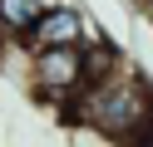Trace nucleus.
<instances>
[{"label":"nucleus","mask_w":153,"mask_h":147,"mask_svg":"<svg viewBox=\"0 0 153 147\" xmlns=\"http://www.w3.org/2000/svg\"><path fill=\"white\" fill-rule=\"evenodd\" d=\"M99 25L89 20V10L79 0H54L50 10L40 15V25L20 39L25 54H45V49H84V44H99Z\"/></svg>","instance_id":"f03ea898"},{"label":"nucleus","mask_w":153,"mask_h":147,"mask_svg":"<svg viewBox=\"0 0 153 147\" xmlns=\"http://www.w3.org/2000/svg\"><path fill=\"white\" fill-rule=\"evenodd\" d=\"M138 10H143V20L153 25V0H138Z\"/></svg>","instance_id":"0eeeda50"},{"label":"nucleus","mask_w":153,"mask_h":147,"mask_svg":"<svg viewBox=\"0 0 153 147\" xmlns=\"http://www.w3.org/2000/svg\"><path fill=\"white\" fill-rule=\"evenodd\" d=\"M64 137H69V147H123L119 137L99 132V127H89V123H64Z\"/></svg>","instance_id":"39448f33"},{"label":"nucleus","mask_w":153,"mask_h":147,"mask_svg":"<svg viewBox=\"0 0 153 147\" xmlns=\"http://www.w3.org/2000/svg\"><path fill=\"white\" fill-rule=\"evenodd\" d=\"M30 59V88L64 118V108L84 93V49H45Z\"/></svg>","instance_id":"7ed1b4c3"},{"label":"nucleus","mask_w":153,"mask_h":147,"mask_svg":"<svg viewBox=\"0 0 153 147\" xmlns=\"http://www.w3.org/2000/svg\"><path fill=\"white\" fill-rule=\"evenodd\" d=\"M64 123H89L99 132L119 137L123 147L138 142L153 123V83L138 64L123 59L114 74H104L99 83H89L69 108H64Z\"/></svg>","instance_id":"f257e3e1"},{"label":"nucleus","mask_w":153,"mask_h":147,"mask_svg":"<svg viewBox=\"0 0 153 147\" xmlns=\"http://www.w3.org/2000/svg\"><path fill=\"white\" fill-rule=\"evenodd\" d=\"M45 10H50V0H0V39H15L20 44L40 25Z\"/></svg>","instance_id":"20e7f679"},{"label":"nucleus","mask_w":153,"mask_h":147,"mask_svg":"<svg viewBox=\"0 0 153 147\" xmlns=\"http://www.w3.org/2000/svg\"><path fill=\"white\" fill-rule=\"evenodd\" d=\"M128 147H153V123H148V132H143L138 142H128Z\"/></svg>","instance_id":"423d86ee"}]
</instances>
